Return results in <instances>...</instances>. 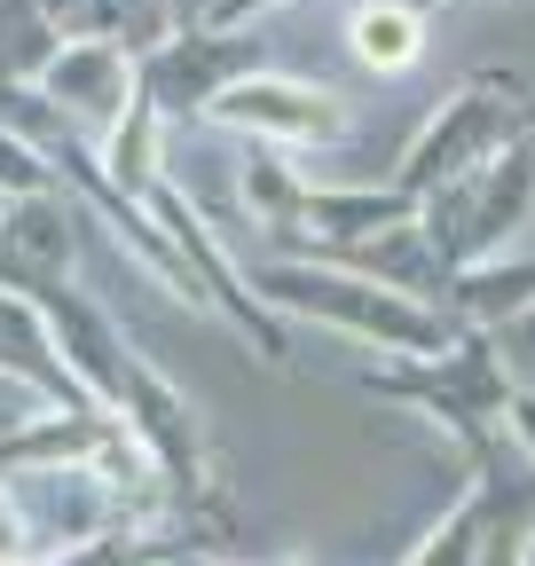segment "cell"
<instances>
[{
	"mask_svg": "<svg viewBox=\"0 0 535 566\" xmlns=\"http://www.w3.org/2000/svg\"><path fill=\"white\" fill-rule=\"evenodd\" d=\"M260 300L268 307H292L300 323L315 331H339L370 354H394V363H441V354L457 346V323L426 300V292H401V283H378L347 260H276L260 268Z\"/></svg>",
	"mask_w": 535,
	"mask_h": 566,
	"instance_id": "cell-1",
	"label": "cell"
},
{
	"mask_svg": "<svg viewBox=\"0 0 535 566\" xmlns=\"http://www.w3.org/2000/svg\"><path fill=\"white\" fill-rule=\"evenodd\" d=\"M527 134L520 103H512V80H473V87H449L433 103V118L401 142V189L426 197L441 181H464V174H481L496 150H512V142Z\"/></svg>",
	"mask_w": 535,
	"mask_h": 566,
	"instance_id": "cell-2",
	"label": "cell"
},
{
	"mask_svg": "<svg viewBox=\"0 0 535 566\" xmlns=\"http://www.w3.org/2000/svg\"><path fill=\"white\" fill-rule=\"evenodd\" d=\"M206 118L229 126V134L268 142V150H284V158H323V150H339V142L355 134L347 103L331 87H315V80H292V71H244V80H221L206 95Z\"/></svg>",
	"mask_w": 535,
	"mask_h": 566,
	"instance_id": "cell-3",
	"label": "cell"
},
{
	"mask_svg": "<svg viewBox=\"0 0 535 566\" xmlns=\"http://www.w3.org/2000/svg\"><path fill=\"white\" fill-rule=\"evenodd\" d=\"M32 87H40V103L55 118H72L80 134L103 142L134 111V95H143V63H134V48H118L111 32H80V40L48 48V63L32 71Z\"/></svg>",
	"mask_w": 535,
	"mask_h": 566,
	"instance_id": "cell-4",
	"label": "cell"
},
{
	"mask_svg": "<svg viewBox=\"0 0 535 566\" xmlns=\"http://www.w3.org/2000/svg\"><path fill=\"white\" fill-rule=\"evenodd\" d=\"M401 221H418V197L401 189V181H355V189L307 181V221H300V229L339 237V252L363 244V237H386V229H401Z\"/></svg>",
	"mask_w": 535,
	"mask_h": 566,
	"instance_id": "cell-5",
	"label": "cell"
},
{
	"mask_svg": "<svg viewBox=\"0 0 535 566\" xmlns=\"http://www.w3.org/2000/svg\"><path fill=\"white\" fill-rule=\"evenodd\" d=\"M535 307V252L527 244H504L489 260H473L457 275V331H512L520 315Z\"/></svg>",
	"mask_w": 535,
	"mask_h": 566,
	"instance_id": "cell-6",
	"label": "cell"
},
{
	"mask_svg": "<svg viewBox=\"0 0 535 566\" xmlns=\"http://www.w3.org/2000/svg\"><path fill=\"white\" fill-rule=\"evenodd\" d=\"M426 40H433V17L418 0H355L347 17V55L378 80H401V71L426 63Z\"/></svg>",
	"mask_w": 535,
	"mask_h": 566,
	"instance_id": "cell-7",
	"label": "cell"
},
{
	"mask_svg": "<svg viewBox=\"0 0 535 566\" xmlns=\"http://www.w3.org/2000/svg\"><path fill=\"white\" fill-rule=\"evenodd\" d=\"M489 543H504V495L496 488H473L426 527V543L401 558V566H481Z\"/></svg>",
	"mask_w": 535,
	"mask_h": 566,
	"instance_id": "cell-8",
	"label": "cell"
},
{
	"mask_svg": "<svg viewBox=\"0 0 535 566\" xmlns=\"http://www.w3.org/2000/svg\"><path fill=\"white\" fill-rule=\"evenodd\" d=\"M244 205H252L260 229H300L307 221V174L284 166V150H268V142H260V158L244 166Z\"/></svg>",
	"mask_w": 535,
	"mask_h": 566,
	"instance_id": "cell-9",
	"label": "cell"
},
{
	"mask_svg": "<svg viewBox=\"0 0 535 566\" xmlns=\"http://www.w3.org/2000/svg\"><path fill=\"white\" fill-rule=\"evenodd\" d=\"M103 158H111V174H118L126 189H150V181H158V103L134 95V111L103 134Z\"/></svg>",
	"mask_w": 535,
	"mask_h": 566,
	"instance_id": "cell-10",
	"label": "cell"
},
{
	"mask_svg": "<svg viewBox=\"0 0 535 566\" xmlns=\"http://www.w3.org/2000/svg\"><path fill=\"white\" fill-rule=\"evenodd\" d=\"M284 9H300V0H197V24L206 32H252V24L284 17Z\"/></svg>",
	"mask_w": 535,
	"mask_h": 566,
	"instance_id": "cell-11",
	"label": "cell"
},
{
	"mask_svg": "<svg viewBox=\"0 0 535 566\" xmlns=\"http://www.w3.org/2000/svg\"><path fill=\"white\" fill-rule=\"evenodd\" d=\"M504 424H512V441H520V449H527V464H535V394H527V386H512Z\"/></svg>",
	"mask_w": 535,
	"mask_h": 566,
	"instance_id": "cell-12",
	"label": "cell"
},
{
	"mask_svg": "<svg viewBox=\"0 0 535 566\" xmlns=\"http://www.w3.org/2000/svg\"><path fill=\"white\" fill-rule=\"evenodd\" d=\"M512 331H520V338H527V346H535V307H527V315H520V323H512Z\"/></svg>",
	"mask_w": 535,
	"mask_h": 566,
	"instance_id": "cell-13",
	"label": "cell"
},
{
	"mask_svg": "<svg viewBox=\"0 0 535 566\" xmlns=\"http://www.w3.org/2000/svg\"><path fill=\"white\" fill-rule=\"evenodd\" d=\"M0 566H40V558H32V551H9V558H0Z\"/></svg>",
	"mask_w": 535,
	"mask_h": 566,
	"instance_id": "cell-14",
	"label": "cell"
},
{
	"mask_svg": "<svg viewBox=\"0 0 535 566\" xmlns=\"http://www.w3.org/2000/svg\"><path fill=\"white\" fill-rule=\"evenodd\" d=\"M418 9H426V17H433V9H464V0H418Z\"/></svg>",
	"mask_w": 535,
	"mask_h": 566,
	"instance_id": "cell-15",
	"label": "cell"
},
{
	"mask_svg": "<svg viewBox=\"0 0 535 566\" xmlns=\"http://www.w3.org/2000/svg\"><path fill=\"white\" fill-rule=\"evenodd\" d=\"M520 566H535V535H527V551H520Z\"/></svg>",
	"mask_w": 535,
	"mask_h": 566,
	"instance_id": "cell-16",
	"label": "cell"
}]
</instances>
